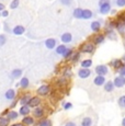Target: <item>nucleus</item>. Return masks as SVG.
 <instances>
[{
    "label": "nucleus",
    "instance_id": "14",
    "mask_svg": "<svg viewBox=\"0 0 125 126\" xmlns=\"http://www.w3.org/2000/svg\"><path fill=\"white\" fill-rule=\"evenodd\" d=\"M25 32V28L23 25H16L12 29V33L14 35H22Z\"/></svg>",
    "mask_w": 125,
    "mask_h": 126
},
{
    "label": "nucleus",
    "instance_id": "11",
    "mask_svg": "<svg viewBox=\"0 0 125 126\" xmlns=\"http://www.w3.org/2000/svg\"><path fill=\"white\" fill-rule=\"evenodd\" d=\"M42 103V101H41V99H40V96H33V98H31V100H30V102H29L28 105L30 106V108H37L40 104Z\"/></svg>",
    "mask_w": 125,
    "mask_h": 126
},
{
    "label": "nucleus",
    "instance_id": "17",
    "mask_svg": "<svg viewBox=\"0 0 125 126\" xmlns=\"http://www.w3.org/2000/svg\"><path fill=\"white\" fill-rule=\"evenodd\" d=\"M103 88H104V91H105V92H112V91L115 89L114 82L111 81V80L107 81V82L104 83V86H103Z\"/></svg>",
    "mask_w": 125,
    "mask_h": 126
},
{
    "label": "nucleus",
    "instance_id": "36",
    "mask_svg": "<svg viewBox=\"0 0 125 126\" xmlns=\"http://www.w3.org/2000/svg\"><path fill=\"white\" fill-rule=\"evenodd\" d=\"M107 34H108V37H109L110 40H115V38H116V35H115V33L113 32V30H107Z\"/></svg>",
    "mask_w": 125,
    "mask_h": 126
},
{
    "label": "nucleus",
    "instance_id": "4",
    "mask_svg": "<svg viewBox=\"0 0 125 126\" xmlns=\"http://www.w3.org/2000/svg\"><path fill=\"white\" fill-rule=\"evenodd\" d=\"M91 74H92V71L89 68H82V67H81V68L78 70V77L80 79H87L91 76Z\"/></svg>",
    "mask_w": 125,
    "mask_h": 126
},
{
    "label": "nucleus",
    "instance_id": "39",
    "mask_svg": "<svg viewBox=\"0 0 125 126\" xmlns=\"http://www.w3.org/2000/svg\"><path fill=\"white\" fill-rule=\"evenodd\" d=\"M116 72H117V75H120V76L125 77V65H123V66H122L120 69H117Z\"/></svg>",
    "mask_w": 125,
    "mask_h": 126
},
{
    "label": "nucleus",
    "instance_id": "16",
    "mask_svg": "<svg viewBox=\"0 0 125 126\" xmlns=\"http://www.w3.org/2000/svg\"><path fill=\"white\" fill-rule=\"evenodd\" d=\"M34 117H32V116H29V115H25L24 117H23L22 120V124L25 125V126H31L34 124Z\"/></svg>",
    "mask_w": 125,
    "mask_h": 126
},
{
    "label": "nucleus",
    "instance_id": "9",
    "mask_svg": "<svg viewBox=\"0 0 125 126\" xmlns=\"http://www.w3.org/2000/svg\"><path fill=\"white\" fill-rule=\"evenodd\" d=\"M104 40H105V36L103 35V34H100V33H98V34H95L92 37V43L94 45H100V44H102V43L104 42Z\"/></svg>",
    "mask_w": 125,
    "mask_h": 126
},
{
    "label": "nucleus",
    "instance_id": "8",
    "mask_svg": "<svg viewBox=\"0 0 125 126\" xmlns=\"http://www.w3.org/2000/svg\"><path fill=\"white\" fill-rule=\"evenodd\" d=\"M61 41L62 42V44H69V43H71V41H73V35H71V33H69V32L62 33L61 36Z\"/></svg>",
    "mask_w": 125,
    "mask_h": 126
},
{
    "label": "nucleus",
    "instance_id": "41",
    "mask_svg": "<svg viewBox=\"0 0 125 126\" xmlns=\"http://www.w3.org/2000/svg\"><path fill=\"white\" fill-rule=\"evenodd\" d=\"M19 3H20V0H12L10 3V8L11 9H16V7L19 6Z\"/></svg>",
    "mask_w": 125,
    "mask_h": 126
},
{
    "label": "nucleus",
    "instance_id": "48",
    "mask_svg": "<svg viewBox=\"0 0 125 126\" xmlns=\"http://www.w3.org/2000/svg\"><path fill=\"white\" fill-rule=\"evenodd\" d=\"M4 9H6V7H4V4L0 2V12H1V11H3Z\"/></svg>",
    "mask_w": 125,
    "mask_h": 126
},
{
    "label": "nucleus",
    "instance_id": "33",
    "mask_svg": "<svg viewBox=\"0 0 125 126\" xmlns=\"http://www.w3.org/2000/svg\"><path fill=\"white\" fill-rule=\"evenodd\" d=\"M117 105L121 109H125V95H122L117 99Z\"/></svg>",
    "mask_w": 125,
    "mask_h": 126
},
{
    "label": "nucleus",
    "instance_id": "51",
    "mask_svg": "<svg viewBox=\"0 0 125 126\" xmlns=\"http://www.w3.org/2000/svg\"><path fill=\"white\" fill-rule=\"evenodd\" d=\"M122 126H125V116L122 118Z\"/></svg>",
    "mask_w": 125,
    "mask_h": 126
},
{
    "label": "nucleus",
    "instance_id": "10",
    "mask_svg": "<svg viewBox=\"0 0 125 126\" xmlns=\"http://www.w3.org/2000/svg\"><path fill=\"white\" fill-rule=\"evenodd\" d=\"M124 65V62L122 59H113L111 63H110V66L112 67V68H114V70L116 71L117 69H120L122 66Z\"/></svg>",
    "mask_w": 125,
    "mask_h": 126
},
{
    "label": "nucleus",
    "instance_id": "24",
    "mask_svg": "<svg viewBox=\"0 0 125 126\" xmlns=\"http://www.w3.org/2000/svg\"><path fill=\"white\" fill-rule=\"evenodd\" d=\"M19 84H20V87L22 89H26V88H29V86H30V81H29V79L26 78V77H22L20 82H19Z\"/></svg>",
    "mask_w": 125,
    "mask_h": 126
},
{
    "label": "nucleus",
    "instance_id": "18",
    "mask_svg": "<svg viewBox=\"0 0 125 126\" xmlns=\"http://www.w3.org/2000/svg\"><path fill=\"white\" fill-rule=\"evenodd\" d=\"M22 74H23V70L20 69V68H16V69H13L11 71V78L13 79H19L22 77Z\"/></svg>",
    "mask_w": 125,
    "mask_h": 126
},
{
    "label": "nucleus",
    "instance_id": "32",
    "mask_svg": "<svg viewBox=\"0 0 125 126\" xmlns=\"http://www.w3.org/2000/svg\"><path fill=\"white\" fill-rule=\"evenodd\" d=\"M73 54H74V50L71 49V48H67L66 52H65L64 55H62V57H64V59H70V57Z\"/></svg>",
    "mask_w": 125,
    "mask_h": 126
},
{
    "label": "nucleus",
    "instance_id": "26",
    "mask_svg": "<svg viewBox=\"0 0 125 126\" xmlns=\"http://www.w3.org/2000/svg\"><path fill=\"white\" fill-rule=\"evenodd\" d=\"M80 126H92V118L91 117H83L80 123Z\"/></svg>",
    "mask_w": 125,
    "mask_h": 126
},
{
    "label": "nucleus",
    "instance_id": "13",
    "mask_svg": "<svg viewBox=\"0 0 125 126\" xmlns=\"http://www.w3.org/2000/svg\"><path fill=\"white\" fill-rule=\"evenodd\" d=\"M33 117H36V118H42L43 116H44V110H43L42 108H34V110H33Z\"/></svg>",
    "mask_w": 125,
    "mask_h": 126
},
{
    "label": "nucleus",
    "instance_id": "52",
    "mask_svg": "<svg viewBox=\"0 0 125 126\" xmlns=\"http://www.w3.org/2000/svg\"><path fill=\"white\" fill-rule=\"evenodd\" d=\"M122 60H123V62L125 63V55H124V56H123V57H122Z\"/></svg>",
    "mask_w": 125,
    "mask_h": 126
},
{
    "label": "nucleus",
    "instance_id": "42",
    "mask_svg": "<svg viewBox=\"0 0 125 126\" xmlns=\"http://www.w3.org/2000/svg\"><path fill=\"white\" fill-rule=\"evenodd\" d=\"M116 6L120 7V8L125 7V0H116Z\"/></svg>",
    "mask_w": 125,
    "mask_h": 126
},
{
    "label": "nucleus",
    "instance_id": "22",
    "mask_svg": "<svg viewBox=\"0 0 125 126\" xmlns=\"http://www.w3.org/2000/svg\"><path fill=\"white\" fill-rule=\"evenodd\" d=\"M93 12L91 10H89V9H83L82 10V19L83 20H89V19L93 18Z\"/></svg>",
    "mask_w": 125,
    "mask_h": 126
},
{
    "label": "nucleus",
    "instance_id": "46",
    "mask_svg": "<svg viewBox=\"0 0 125 126\" xmlns=\"http://www.w3.org/2000/svg\"><path fill=\"white\" fill-rule=\"evenodd\" d=\"M107 2H111L110 0H99V6L100 4H103V3H107Z\"/></svg>",
    "mask_w": 125,
    "mask_h": 126
},
{
    "label": "nucleus",
    "instance_id": "34",
    "mask_svg": "<svg viewBox=\"0 0 125 126\" xmlns=\"http://www.w3.org/2000/svg\"><path fill=\"white\" fill-rule=\"evenodd\" d=\"M10 123V120L4 116H0V126H8Z\"/></svg>",
    "mask_w": 125,
    "mask_h": 126
},
{
    "label": "nucleus",
    "instance_id": "37",
    "mask_svg": "<svg viewBox=\"0 0 125 126\" xmlns=\"http://www.w3.org/2000/svg\"><path fill=\"white\" fill-rule=\"evenodd\" d=\"M7 43V36L4 34H0V47Z\"/></svg>",
    "mask_w": 125,
    "mask_h": 126
},
{
    "label": "nucleus",
    "instance_id": "3",
    "mask_svg": "<svg viewBox=\"0 0 125 126\" xmlns=\"http://www.w3.org/2000/svg\"><path fill=\"white\" fill-rule=\"evenodd\" d=\"M49 91H50V88H49L48 84H42V86L38 87L36 93L40 96H46L47 94L49 93Z\"/></svg>",
    "mask_w": 125,
    "mask_h": 126
},
{
    "label": "nucleus",
    "instance_id": "44",
    "mask_svg": "<svg viewBox=\"0 0 125 126\" xmlns=\"http://www.w3.org/2000/svg\"><path fill=\"white\" fill-rule=\"evenodd\" d=\"M8 16H9V12H8V10H6V9H4L3 11H1V16H3V18H7Z\"/></svg>",
    "mask_w": 125,
    "mask_h": 126
},
{
    "label": "nucleus",
    "instance_id": "12",
    "mask_svg": "<svg viewBox=\"0 0 125 126\" xmlns=\"http://www.w3.org/2000/svg\"><path fill=\"white\" fill-rule=\"evenodd\" d=\"M57 41L55 38H48V40L45 41V46H46L47 49H54L56 47Z\"/></svg>",
    "mask_w": 125,
    "mask_h": 126
},
{
    "label": "nucleus",
    "instance_id": "38",
    "mask_svg": "<svg viewBox=\"0 0 125 126\" xmlns=\"http://www.w3.org/2000/svg\"><path fill=\"white\" fill-rule=\"evenodd\" d=\"M62 108H64L65 111H68V110H70V109H73V103H70V102H65L64 104H62Z\"/></svg>",
    "mask_w": 125,
    "mask_h": 126
},
{
    "label": "nucleus",
    "instance_id": "2",
    "mask_svg": "<svg viewBox=\"0 0 125 126\" xmlns=\"http://www.w3.org/2000/svg\"><path fill=\"white\" fill-rule=\"evenodd\" d=\"M94 71L97 75H101V76H107L109 74V67L107 65H98L95 66Z\"/></svg>",
    "mask_w": 125,
    "mask_h": 126
},
{
    "label": "nucleus",
    "instance_id": "47",
    "mask_svg": "<svg viewBox=\"0 0 125 126\" xmlns=\"http://www.w3.org/2000/svg\"><path fill=\"white\" fill-rule=\"evenodd\" d=\"M16 104H18V102H16V101H13V102L10 104V108H11V109L16 108Z\"/></svg>",
    "mask_w": 125,
    "mask_h": 126
},
{
    "label": "nucleus",
    "instance_id": "43",
    "mask_svg": "<svg viewBox=\"0 0 125 126\" xmlns=\"http://www.w3.org/2000/svg\"><path fill=\"white\" fill-rule=\"evenodd\" d=\"M117 20L119 21H122V22L125 23V13H122L119 16V18H117Z\"/></svg>",
    "mask_w": 125,
    "mask_h": 126
},
{
    "label": "nucleus",
    "instance_id": "27",
    "mask_svg": "<svg viewBox=\"0 0 125 126\" xmlns=\"http://www.w3.org/2000/svg\"><path fill=\"white\" fill-rule=\"evenodd\" d=\"M31 98H32V96H31L29 93L25 94V95H23L22 98H21V100H20V104H21V105H26V104H29Z\"/></svg>",
    "mask_w": 125,
    "mask_h": 126
},
{
    "label": "nucleus",
    "instance_id": "7",
    "mask_svg": "<svg viewBox=\"0 0 125 126\" xmlns=\"http://www.w3.org/2000/svg\"><path fill=\"white\" fill-rule=\"evenodd\" d=\"M99 11L101 14H108L109 12H111V2H107L99 6Z\"/></svg>",
    "mask_w": 125,
    "mask_h": 126
},
{
    "label": "nucleus",
    "instance_id": "19",
    "mask_svg": "<svg viewBox=\"0 0 125 126\" xmlns=\"http://www.w3.org/2000/svg\"><path fill=\"white\" fill-rule=\"evenodd\" d=\"M66 49H67L66 45H65V44H61V45H58V46H56V47H55V53H56L57 55H59V56H62V55H64V53L66 52Z\"/></svg>",
    "mask_w": 125,
    "mask_h": 126
},
{
    "label": "nucleus",
    "instance_id": "1",
    "mask_svg": "<svg viewBox=\"0 0 125 126\" xmlns=\"http://www.w3.org/2000/svg\"><path fill=\"white\" fill-rule=\"evenodd\" d=\"M95 50V45L93 43H83L80 46V53L85 54H93Z\"/></svg>",
    "mask_w": 125,
    "mask_h": 126
},
{
    "label": "nucleus",
    "instance_id": "45",
    "mask_svg": "<svg viewBox=\"0 0 125 126\" xmlns=\"http://www.w3.org/2000/svg\"><path fill=\"white\" fill-rule=\"evenodd\" d=\"M65 126H77V124L75 122H73V121H68V122L65 124Z\"/></svg>",
    "mask_w": 125,
    "mask_h": 126
},
{
    "label": "nucleus",
    "instance_id": "20",
    "mask_svg": "<svg viewBox=\"0 0 125 126\" xmlns=\"http://www.w3.org/2000/svg\"><path fill=\"white\" fill-rule=\"evenodd\" d=\"M115 29L120 32V34H124V31H125V23L122 22V21L116 20V23H115Z\"/></svg>",
    "mask_w": 125,
    "mask_h": 126
},
{
    "label": "nucleus",
    "instance_id": "50",
    "mask_svg": "<svg viewBox=\"0 0 125 126\" xmlns=\"http://www.w3.org/2000/svg\"><path fill=\"white\" fill-rule=\"evenodd\" d=\"M11 126H22V123H16V124H13Z\"/></svg>",
    "mask_w": 125,
    "mask_h": 126
},
{
    "label": "nucleus",
    "instance_id": "25",
    "mask_svg": "<svg viewBox=\"0 0 125 126\" xmlns=\"http://www.w3.org/2000/svg\"><path fill=\"white\" fill-rule=\"evenodd\" d=\"M82 10L81 8H76L73 12V16L75 19H82Z\"/></svg>",
    "mask_w": 125,
    "mask_h": 126
},
{
    "label": "nucleus",
    "instance_id": "49",
    "mask_svg": "<svg viewBox=\"0 0 125 126\" xmlns=\"http://www.w3.org/2000/svg\"><path fill=\"white\" fill-rule=\"evenodd\" d=\"M8 113H9V110H4V111H3V113H2V116L8 115Z\"/></svg>",
    "mask_w": 125,
    "mask_h": 126
},
{
    "label": "nucleus",
    "instance_id": "23",
    "mask_svg": "<svg viewBox=\"0 0 125 126\" xmlns=\"http://www.w3.org/2000/svg\"><path fill=\"white\" fill-rule=\"evenodd\" d=\"M30 112H31V108L28 105V104H26V105H22V106H21L20 111H19V114L25 116V115L30 114Z\"/></svg>",
    "mask_w": 125,
    "mask_h": 126
},
{
    "label": "nucleus",
    "instance_id": "15",
    "mask_svg": "<svg viewBox=\"0 0 125 126\" xmlns=\"http://www.w3.org/2000/svg\"><path fill=\"white\" fill-rule=\"evenodd\" d=\"M4 96H6V99H7V100H9V101L14 100V99H16V92L14 89H9V90L6 92Z\"/></svg>",
    "mask_w": 125,
    "mask_h": 126
},
{
    "label": "nucleus",
    "instance_id": "40",
    "mask_svg": "<svg viewBox=\"0 0 125 126\" xmlns=\"http://www.w3.org/2000/svg\"><path fill=\"white\" fill-rule=\"evenodd\" d=\"M59 1H61V3L65 7H69L73 3V0H59Z\"/></svg>",
    "mask_w": 125,
    "mask_h": 126
},
{
    "label": "nucleus",
    "instance_id": "6",
    "mask_svg": "<svg viewBox=\"0 0 125 126\" xmlns=\"http://www.w3.org/2000/svg\"><path fill=\"white\" fill-rule=\"evenodd\" d=\"M107 82V79H105V76H101V75H97L93 79V83L97 87H101L104 86V83Z\"/></svg>",
    "mask_w": 125,
    "mask_h": 126
},
{
    "label": "nucleus",
    "instance_id": "21",
    "mask_svg": "<svg viewBox=\"0 0 125 126\" xmlns=\"http://www.w3.org/2000/svg\"><path fill=\"white\" fill-rule=\"evenodd\" d=\"M90 29L92 32H99L101 29V22L100 21H93V22H91Z\"/></svg>",
    "mask_w": 125,
    "mask_h": 126
},
{
    "label": "nucleus",
    "instance_id": "30",
    "mask_svg": "<svg viewBox=\"0 0 125 126\" xmlns=\"http://www.w3.org/2000/svg\"><path fill=\"white\" fill-rule=\"evenodd\" d=\"M18 116H19V113L16 112V111H9L7 117H8L10 121H12V120H16V118H18Z\"/></svg>",
    "mask_w": 125,
    "mask_h": 126
},
{
    "label": "nucleus",
    "instance_id": "28",
    "mask_svg": "<svg viewBox=\"0 0 125 126\" xmlns=\"http://www.w3.org/2000/svg\"><path fill=\"white\" fill-rule=\"evenodd\" d=\"M37 125L38 126H53V123L48 118H42V120L38 122Z\"/></svg>",
    "mask_w": 125,
    "mask_h": 126
},
{
    "label": "nucleus",
    "instance_id": "35",
    "mask_svg": "<svg viewBox=\"0 0 125 126\" xmlns=\"http://www.w3.org/2000/svg\"><path fill=\"white\" fill-rule=\"evenodd\" d=\"M71 76H73V70L70 67H66L64 70V77L65 78H70Z\"/></svg>",
    "mask_w": 125,
    "mask_h": 126
},
{
    "label": "nucleus",
    "instance_id": "31",
    "mask_svg": "<svg viewBox=\"0 0 125 126\" xmlns=\"http://www.w3.org/2000/svg\"><path fill=\"white\" fill-rule=\"evenodd\" d=\"M79 59H80V50H79V52H74V54L71 55L69 60H71L73 63H77Z\"/></svg>",
    "mask_w": 125,
    "mask_h": 126
},
{
    "label": "nucleus",
    "instance_id": "5",
    "mask_svg": "<svg viewBox=\"0 0 125 126\" xmlns=\"http://www.w3.org/2000/svg\"><path fill=\"white\" fill-rule=\"evenodd\" d=\"M113 82H114L115 88H117V89L123 88V87H125V77L120 76V75H119V76H116L114 78Z\"/></svg>",
    "mask_w": 125,
    "mask_h": 126
},
{
    "label": "nucleus",
    "instance_id": "29",
    "mask_svg": "<svg viewBox=\"0 0 125 126\" xmlns=\"http://www.w3.org/2000/svg\"><path fill=\"white\" fill-rule=\"evenodd\" d=\"M80 65L82 68H90V67L92 66V60L91 59H83L82 62L80 63Z\"/></svg>",
    "mask_w": 125,
    "mask_h": 126
}]
</instances>
